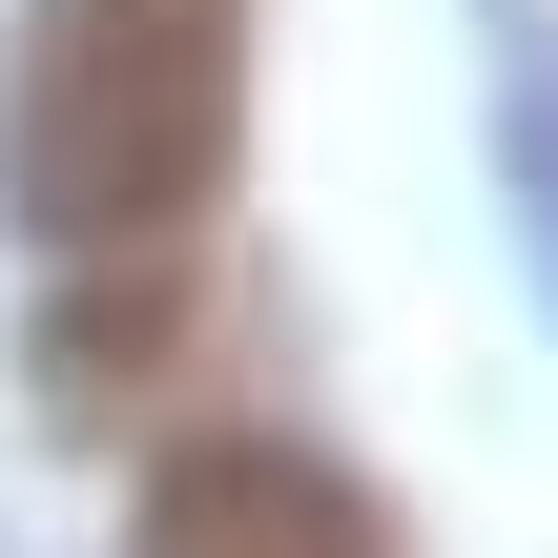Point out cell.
Returning <instances> with one entry per match:
<instances>
[{
    "mask_svg": "<svg viewBox=\"0 0 558 558\" xmlns=\"http://www.w3.org/2000/svg\"><path fill=\"white\" fill-rule=\"evenodd\" d=\"M248 145V0H41L21 21V104H0V186L41 248H186L228 207Z\"/></svg>",
    "mask_w": 558,
    "mask_h": 558,
    "instance_id": "6da1fadb",
    "label": "cell"
},
{
    "mask_svg": "<svg viewBox=\"0 0 558 558\" xmlns=\"http://www.w3.org/2000/svg\"><path fill=\"white\" fill-rule=\"evenodd\" d=\"M145 558H393V518L290 435H186L145 476Z\"/></svg>",
    "mask_w": 558,
    "mask_h": 558,
    "instance_id": "7a4b0ae2",
    "label": "cell"
},
{
    "mask_svg": "<svg viewBox=\"0 0 558 558\" xmlns=\"http://www.w3.org/2000/svg\"><path fill=\"white\" fill-rule=\"evenodd\" d=\"M497 166H518V248H538V311H558V41L497 62Z\"/></svg>",
    "mask_w": 558,
    "mask_h": 558,
    "instance_id": "3957f363",
    "label": "cell"
}]
</instances>
